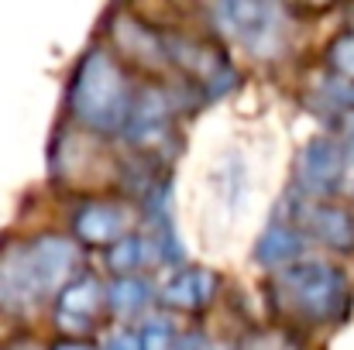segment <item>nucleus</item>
<instances>
[{
	"mask_svg": "<svg viewBox=\"0 0 354 350\" xmlns=\"http://www.w3.org/2000/svg\"><path fill=\"white\" fill-rule=\"evenodd\" d=\"M80 251L59 233H45L28 244H10L0 251V309L28 313L45 295L62 292L73 282Z\"/></svg>",
	"mask_w": 354,
	"mask_h": 350,
	"instance_id": "obj_1",
	"label": "nucleus"
},
{
	"mask_svg": "<svg viewBox=\"0 0 354 350\" xmlns=\"http://www.w3.org/2000/svg\"><path fill=\"white\" fill-rule=\"evenodd\" d=\"M131 90L124 83V72L114 66V59L104 48H93L83 55L73 86H69V110L76 120L100 134H114L127 127L131 117Z\"/></svg>",
	"mask_w": 354,
	"mask_h": 350,
	"instance_id": "obj_2",
	"label": "nucleus"
},
{
	"mask_svg": "<svg viewBox=\"0 0 354 350\" xmlns=\"http://www.w3.org/2000/svg\"><path fill=\"white\" fill-rule=\"evenodd\" d=\"M272 292L282 309H289L310 323H334L351 306L348 275L320 257H306L299 264L282 268L272 278Z\"/></svg>",
	"mask_w": 354,
	"mask_h": 350,
	"instance_id": "obj_3",
	"label": "nucleus"
},
{
	"mask_svg": "<svg viewBox=\"0 0 354 350\" xmlns=\"http://www.w3.org/2000/svg\"><path fill=\"white\" fill-rule=\"evenodd\" d=\"M214 24L258 59H275L282 48V7L275 3H217Z\"/></svg>",
	"mask_w": 354,
	"mask_h": 350,
	"instance_id": "obj_4",
	"label": "nucleus"
},
{
	"mask_svg": "<svg viewBox=\"0 0 354 350\" xmlns=\"http://www.w3.org/2000/svg\"><path fill=\"white\" fill-rule=\"evenodd\" d=\"M344 182V144L341 137H330V134H320V137H310V144L299 151V162H296V193L306 196V200H327L341 189Z\"/></svg>",
	"mask_w": 354,
	"mask_h": 350,
	"instance_id": "obj_5",
	"label": "nucleus"
},
{
	"mask_svg": "<svg viewBox=\"0 0 354 350\" xmlns=\"http://www.w3.org/2000/svg\"><path fill=\"white\" fill-rule=\"evenodd\" d=\"M282 217L292 220L299 231L306 233L310 240H317V244H327L334 251H354V217L348 210H341V206L306 200V196H299L292 189L286 206H282Z\"/></svg>",
	"mask_w": 354,
	"mask_h": 350,
	"instance_id": "obj_6",
	"label": "nucleus"
},
{
	"mask_svg": "<svg viewBox=\"0 0 354 350\" xmlns=\"http://www.w3.org/2000/svg\"><path fill=\"white\" fill-rule=\"evenodd\" d=\"M306 247H310V237L299 231L292 220H286V217H279V220H272L261 237H258V244H254V261L261 264V268H289V264H299V261H306Z\"/></svg>",
	"mask_w": 354,
	"mask_h": 350,
	"instance_id": "obj_7",
	"label": "nucleus"
},
{
	"mask_svg": "<svg viewBox=\"0 0 354 350\" xmlns=\"http://www.w3.org/2000/svg\"><path fill=\"white\" fill-rule=\"evenodd\" d=\"M104 302H107L104 285L93 275H80V278H73L59 292V313H55V320H59V327L66 333H83L93 323V316L100 313Z\"/></svg>",
	"mask_w": 354,
	"mask_h": 350,
	"instance_id": "obj_8",
	"label": "nucleus"
},
{
	"mask_svg": "<svg viewBox=\"0 0 354 350\" xmlns=\"http://www.w3.org/2000/svg\"><path fill=\"white\" fill-rule=\"evenodd\" d=\"M169 134V100L162 90H145L138 93L131 117H127V127H124V137L131 144H141V148H151L158 141H165Z\"/></svg>",
	"mask_w": 354,
	"mask_h": 350,
	"instance_id": "obj_9",
	"label": "nucleus"
},
{
	"mask_svg": "<svg viewBox=\"0 0 354 350\" xmlns=\"http://www.w3.org/2000/svg\"><path fill=\"white\" fill-rule=\"evenodd\" d=\"M127 210L118 203H83L73 213V231L86 244H118L127 237Z\"/></svg>",
	"mask_w": 354,
	"mask_h": 350,
	"instance_id": "obj_10",
	"label": "nucleus"
},
{
	"mask_svg": "<svg viewBox=\"0 0 354 350\" xmlns=\"http://www.w3.org/2000/svg\"><path fill=\"white\" fill-rule=\"evenodd\" d=\"M214 292H217L214 271L189 268V271L172 275V282L162 289V302L165 306H176V309H200V306H207L214 299Z\"/></svg>",
	"mask_w": 354,
	"mask_h": 350,
	"instance_id": "obj_11",
	"label": "nucleus"
},
{
	"mask_svg": "<svg viewBox=\"0 0 354 350\" xmlns=\"http://www.w3.org/2000/svg\"><path fill=\"white\" fill-rule=\"evenodd\" d=\"M151 299H155V285H151L145 275H124V278H114L111 289H107L111 309H114L118 316H124V320L145 313Z\"/></svg>",
	"mask_w": 354,
	"mask_h": 350,
	"instance_id": "obj_12",
	"label": "nucleus"
},
{
	"mask_svg": "<svg viewBox=\"0 0 354 350\" xmlns=\"http://www.w3.org/2000/svg\"><path fill=\"white\" fill-rule=\"evenodd\" d=\"M111 268L118 271L120 278L127 275V271H134V268H141V264H162L158 261V251H155V244H151V237H124L118 240L114 247H111Z\"/></svg>",
	"mask_w": 354,
	"mask_h": 350,
	"instance_id": "obj_13",
	"label": "nucleus"
},
{
	"mask_svg": "<svg viewBox=\"0 0 354 350\" xmlns=\"http://www.w3.org/2000/svg\"><path fill=\"white\" fill-rule=\"evenodd\" d=\"M138 337H141V350H176L179 347L176 327H172V320L162 316V313L145 316V323L138 327Z\"/></svg>",
	"mask_w": 354,
	"mask_h": 350,
	"instance_id": "obj_14",
	"label": "nucleus"
},
{
	"mask_svg": "<svg viewBox=\"0 0 354 350\" xmlns=\"http://www.w3.org/2000/svg\"><path fill=\"white\" fill-rule=\"evenodd\" d=\"M341 144H344V182H341V193L354 196V110L341 117Z\"/></svg>",
	"mask_w": 354,
	"mask_h": 350,
	"instance_id": "obj_15",
	"label": "nucleus"
},
{
	"mask_svg": "<svg viewBox=\"0 0 354 350\" xmlns=\"http://www.w3.org/2000/svg\"><path fill=\"white\" fill-rule=\"evenodd\" d=\"M330 66L341 72V79H351L354 83V31H344L330 45Z\"/></svg>",
	"mask_w": 354,
	"mask_h": 350,
	"instance_id": "obj_16",
	"label": "nucleus"
},
{
	"mask_svg": "<svg viewBox=\"0 0 354 350\" xmlns=\"http://www.w3.org/2000/svg\"><path fill=\"white\" fill-rule=\"evenodd\" d=\"M244 350H292L289 347V340L286 337H279V333H261V337H251Z\"/></svg>",
	"mask_w": 354,
	"mask_h": 350,
	"instance_id": "obj_17",
	"label": "nucleus"
},
{
	"mask_svg": "<svg viewBox=\"0 0 354 350\" xmlns=\"http://www.w3.org/2000/svg\"><path fill=\"white\" fill-rule=\"evenodd\" d=\"M55 350H90V347H83V344H59Z\"/></svg>",
	"mask_w": 354,
	"mask_h": 350,
	"instance_id": "obj_18",
	"label": "nucleus"
}]
</instances>
